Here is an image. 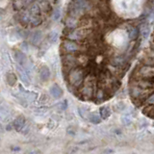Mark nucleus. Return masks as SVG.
Masks as SVG:
<instances>
[{
  "instance_id": "obj_10",
  "label": "nucleus",
  "mask_w": 154,
  "mask_h": 154,
  "mask_svg": "<svg viewBox=\"0 0 154 154\" xmlns=\"http://www.w3.org/2000/svg\"><path fill=\"white\" fill-rule=\"evenodd\" d=\"M50 94L54 98L59 99V98H61L62 96H63L64 91H63V89H62L59 85L55 84V85H53L52 87L50 88Z\"/></svg>"
},
{
  "instance_id": "obj_23",
  "label": "nucleus",
  "mask_w": 154,
  "mask_h": 154,
  "mask_svg": "<svg viewBox=\"0 0 154 154\" xmlns=\"http://www.w3.org/2000/svg\"><path fill=\"white\" fill-rule=\"evenodd\" d=\"M125 104L123 103L122 101H119V102H118V103L117 104H115L114 105V110H115L116 112H122V111H123L124 109H125Z\"/></svg>"
},
{
  "instance_id": "obj_4",
  "label": "nucleus",
  "mask_w": 154,
  "mask_h": 154,
  "mask_svg": "<svg viewBox=\"0 0 154 154\" xmlns=\"http://www.w3.org/2000/svg\"><path fill=\"white\" fill-rule=\"evenodd\" d=\"M79 93L81 94V98L83 99H91L94 95V84L86 82L84 86L79 90Z\"/></svg>"
},
{
  "instance_id": "obj_32",
  "label": "nucleus",
  "mask_w": 154,
  "mask_h": 154,
  "mask_svg": "<svg viewBox=\"0 0 154 154\" xmlns=\"http://www.w3.org/2000/svg\"><path fill=\"white\" fill-rule=\"evenodd\" d=\"M114 150L113 149H105L104 150V153H113Z\"/></svg>"
},
{
  "instance_id": "obj_19",
  "label": "nucleus",
  "mask_w": 154,
  "mask_h": 154,
  "mask_svg": "<svg viewBox=\"0 0 154 154\" xmlns=\"http://www.w3.org/2000/svg\"><path fill=\"white\" fill-rule=\"evenodd\" d=\"M42 22V17H40V14H37V16H31V19H30V23L33 27H37L39 25H41Z\"/></svg>"
},
{
  "instance_id": "obj_36",
  "label": "nucleus",
  "mask_w": 154,
  "mask_h": 154,
  "mask_svg": "<svg viewBox=\"0 0 154 154\" xmlns=\"http://www.w3.org/2000/svg\"><path fill=\"white\" fill-rule=\"evenodd\" d=\"M39 2H42V1H45V0H38Z\"/></svg>"
},
{
  "instance_id": "obj_22",
  "label": "nucleus",
  "mask_w": 154,
  "mask_h": 154,
  "mask_svg": "<svg viewBox=\"0 0 154 154\" xmlns=\"http://www.w3.org/2000/svg\"><path fill=\"white\" fill-rule=\"evenodd\" d=\"M13 6L16 10H21L25 6V3L23 0H14L13 3Z\"/></svg>"
},
{
  "instance_id": "obj_7",
  "label": "nucleus",
  "mask_w": 154,
  "mask_h": 154,
  "mask_svg": "<svg viewBox=\"0 0 154 154\" xmlns=\"http://www.w3.org/2000/svg\"><path fill=\"white\" fill-rule=\"evenodd\" d=\"M126 58L123 57L122 55H118V56H114L112 59H111V62H110V64L113 65L114 67L118 68H120L122 67H123L124 65L126 64Z\"/></svg>"
},
{
  "instance_id": "obj_34",
  "label": "nucleus",
  "mask_w": 154,
  "mask_h": 154,
  "mask_svg": "<svg viewBox=\"0 0 154 154\" xmlns=\"http://www.w3.org/2000/svg\"><path fill=\"white\" fill-rule=\"evenodd\" d=\"M12 126H10V125H8V126H7V130H11V129H12Z\"/></svg>"
},
{
  "instance_id": "obj_16",
  "label": "nucleus",
  "mask_w": 154,
  "mask_h": 154,
  "mask_svg": "<svg viewBox=\"0 0 154 154\" xmlns=\"http://www.w3.org/2000/svg\"><path fill=\"white\" fill-rule=\"evenodd\" d=\"M99 115L102 119H109V117L111 116V109H110L109 106H103V107H101L99 110Z\"/></svg>"
},
{
  "instance_id": "obj_30",
  "label": "nucleus",
  "mask_w": 154,
  "mask_h": 154,
  "mask_svg": "<svg viewBox=\"0 0 154 154\" xmlns=\"http://www.w3.org/2000/svg\"><path fill=\"white\" fill-rule=\"evenodd\" d=\"M61 17V12H60V9H56L54 11V14H53V18L55 20H58Z\"/></svg>"
},
{
  "instance_id": "obj_27",
  "label": "nucleus",
  "mask_w": 154,
  "mask_h": 154,
  "mask_svg": "<svg viewBox=\"0 0 154 154\" xmlns=\"http://www.w3.org/2000/svg\"><path fill=\"white\" fill-rule=\"evenodd\" d=\"M142 37H144L145 39H146L149 35V27L148 26V25H144L142 28Z\"/></svg>"
},
{
  "instance_id": "obj_26",
  "label": "nucleus",
  "mask_w": 154,
  "mask_h": 154,
  "mask_svg": "<svg viewBox=\"0 0 154 154\" xmlns=\"http://www.w3.org/2000/svg\"><path fill=\"white\" fill-rule=\"evenodd\" d=\"M78 113H79L80 117H81V118H83V119H86L87 116H89V113H88V111H87L85 108H83V107H80L78 109Z\"/></svg>"
},
{
  "instance_id": "obj_33",
  "label": "nucleus",
  "mask_w": 154,
  "mask_h": 154,
  "mask_svg": "<svg viewBox=\"0 0 154 154\" xmlns=\"http://www.w3.org/2000/svg\"><path fill=\"white\" fill-rule=\"evenodd\" d=\"M150 76H153L154 77V65L151 67V71H150Z\"/></svg>"
},
{
  "instance_id": "obj_28",
  "label": "nucleus",
  "mask_w": 154,
  "mask_h": 154,
  "mask_svg": "<svg viewBox=\"0 0 154 154\" xmlns=\"http://www.w3.org/2000/svg\"><path fill=\"white\" fill-rule=\"evenodd\" d=\"M37 97H38L37 94H35V93H28L26 98L28 100H30V101H34V100L37 99Z\"/></svg>"
},
{
  "instance_id": "obj_5",
  "label": "nucleus",
  "mask_w": 154,
  "mask_h": 154,
  "mask_svg": "<svg viewBox=\"0 0 154 154\" xmlns=\"http://www.w3.org/2000/svg\"><path fill=\"white\" fill-rule=\"evenodd\" d=\"M62 49H63L65 53H74L80 50V46L77 42L71 40H65L61 45Z\"/></svg>"
},
{
  "instance_id": "obj_20",
  "label": "nucleus",
  "mask_w": 154,
  "mask_h": 154,
  "mask_svg": "<svg viewBox=\"0 0 154 154\" xmlns=\"http://www.w3.org/2000/svg\"><path fill=\"white\" fill-rule=\"evenodd\" d=\"M42 12V9L40 5L38 4H33L31 5L30 9H29V13H30L31 16H37V14H40Z\"/></svg>"
},
{
  "instance_id": "obj_3",
  "label": "nucleus",
  "mask_w": 154,
  "mask_h": 154,
  "mask_svg": "<svg viewBox=\"0 0 154 154\" xmlns=\"http://www.w3.org/2000/svg\"><path fill=\"white\" fill-rule=\"evenodd\" d=\"M88 31L85 29H71V32L67 34L68 40H71V41H81L87 38Z\"/></svg>"
},
{
  "instance_id": "obj_31",
  "label": "nucleus",
  "mask_w": 154,
  "mask_h": 154,
  "mask_svg": "<svg viewBox=\"0 0 154 154\" xmlns=\"http://www.w3.org/2000/svg\"><path fill=\"white\" fill-rule=\"evenodd\" d=\"M122 122H123V124H125V125H128V124L130 123V119L127 118V117H122Z\"/></svg>"
},
{
  "instance_id": "obj_15",
  "label": "nucleus",
  "mask_w": 154,
  "mask_h": 154,
  "mask_svg": "<svg viewBox=\"0 0 154 154\" xmlns=\"http://www.w3.org/2000/svg\"><path fill=\"white\" fill-rule=\"evenodd\" d=\"M65 26L68 29H75L78 26V21H77L76 17H68L65 20Z\"/></svg>"
},
{
  "instance_id": "obj_38",
  "label": "nucleus",
  "mask_w": 154,
  "mask_h": 154,
  "mask_svg": "<svg viewBox=\"0 0 154 154\" xmlns=\"http://www.w3.org/2000/svg\"><path fill=\"white\" fill-rule=\"evenodd\" d=\"M152 125H153V127H154V122H153V124H152Z\"/></svg>"
},
{
  "instance_id": "obj_24",
  "label": "nucleus",
  "mask_w": 154,
  "mask_h": 154,
  "mask_svg": "<svg viewBox=\"0 0 154 154\" xmlns=\"http://www.w3.org/2000/svg\"><path fill=\"white\" fill-rule=\"evenodd\" d=\"M145 103L146 106H153L154 105V93L148 95V97H146L145 100Z\"/></svg>"
},
{
  "instance_id": "obj_17",
  "label": "nucleus",
  "mask_w": 154,
  "mask_h": 154,
  "mask_svg": "<svg viewBox=\"0 0 154 154\" xmlns=\"http://www.w3.org/2000/svg\"><path fill=\"white\" fill-rule=\"evenodd\" d=\"M89 120L94 124H99L101 122V117L100 115H98L97 113H90L89 114Z\"/></svg>"
},
{
  "instance_id": "obj_9",
  "label": "nucleus",
  "mask_w": 154,
  "mask_h": 154,
  "mask_svg": "<svg viewBox=\"0 0 154 154\" xmlns=\"http://www.w3.org/2000/svg\"><path fill=\"white\" fill-rule=\"evenodd\" d=\"M94 100H95V102H96V103H100V102L104 101L106 98H108L107 94H106V90L103 89V88H100V89H98L94 93Z\"/></svg>"
},
{
  "instance_id": "obj_25",
  "label": "nucleus",
  "mask_w": 154,
  "mask_h": 154,
  "mask_svg": "<svg viewBox=\"0 0 154 154\" xmlns=\"http://www.w3.org/2000/svg\"><path fill=\"white\" fill-rule=\"evenodd\" d=\"M58 40V33L56 31H52L50 32V34L48 35V41L50 42H56Z\"/></svg>"
},
{
  "instance_id": "obj_1",
  "label": "nucleus",
  "mask_w": 154,
  "mask_h": 154,
  "mask_svg": "<svg viewBox=\"0 0 154 154\" xmlns=\"http://www.w3.org/2000/svg\"><path fill=\"white\" fill-rule=\"evenodd\" d=\"M85 71L80 67H75L71 68L68 73V80L69 85L73 88H79L85 81Z\"/></svg>"
},
{
  "instance_id": "obj_35",
  "label": "nucleus",
  "mask_w": 154,
  "mask_h": 154,
  "mask_svg": "<svg viewBox=\"0 0 154 154\" xmlns=\"http://www.w3.org/2000/svg\"><path fill=\"white\" fill-rule=\"evenodd\" d=\"M151 50L153 51V53H154V45H151Z\"/></svg>"
},
{
  "instance_id": "obj_21",
  "label": "nucleus",
  "mask_w": 154,
  "mask_h": 154,
  "mask_svg": "<svg viewBox=\"0 0 154 154\" xmlns=\"http://www.w3.org/2000/svg\"><path fill=\"white\" fill-rule=\"evenodd\" d=\"M17 76L14 74V73H9L7 75V83L9 84L10 86H14L17 83Z\"/></svg>"
},
{
  "instance_id": "obj_8",
  "label": "nucleus",
  "mask_w": 154,
  "mask_h": 154,
  "mask_svg": "<svg viewBox=\"0 0 154 154\" xmlns=\"http://www.w3.org/2000/svg\"><path fill=\"white\" fill-rule=\"evenodd\" d=\"M14 57L16 61L18 63V65H22L24 67L25 65L27 64V58H26V55H25L24 52L20 50H14Z\"/></svg>"
},
{
  "instance_id": "obj_6",
  "label": "nucleus",
  "mask_w": 154,
  "mask_h": 154,
  "mask_svg": "<svg viewBox=\"0 0 154 154\" xmlns=\"http://www.w3.org/2000/svg\"><path fill=\"white\" fill-rule=\"evenodd\" d=\"M17 71L22 83L25 84V86H29V84H30V78H29L28 71L24 68H22V65H17Z\"/></svg>"
},
{
  "instance_id": "obj_2",
  "label": "nucleus",
  "mask_w": 154,
  "mask_h": 154,
  "mask_svg": "<svg viewBox=\"0 0 154 154\" xmlns=\"http://www.w3.org/2000/svg\"><path fill=\"white\" fill-rule=\"evenodd\" d=\"M62 63H63L64 68H67L69 71L71 68L78 65V63H77V56H75L73 53H65L64 56L62 57Z\"/></svg>"
},
{
  "instance_id": "obj_12",
  "label": "nucleus",
  "mask_w": 154,
  "mask_h": 154,
  "mask_svg": "<svg viewBox=\"0 0 154 154\" xmlns=\"http://www.w3.org/2000/svg\"><path fill=\"white\" fill-rule=\"evenodd\" d=\"M25 122H26V120H25V119L23 118V117H18L17 119H14V122L13 123V126L17 131L19 132V131L22 130V128L24 127Z\"/></svg>"
},
{
  "instance_id": "obj_18",
  "label": "nucleus",
  "mask_w": 154,
  "mask_h": 154,
  "mask_svg": "<svg viewBox=\"0 0 154 154\" xmlns=\"http://www.w3.org/2000/svg\"><path fill=\"white\" fill-rule=\"evenodd\" d=\"M42 33L40 31H36L32 34L31 36V42L33 43V45H38L39 42H41L42 41Z\"/></svg>"
},
{
  "instance_id": "obj_14",
  "label": "nucleus",
  "mask_w": 154,
  "mask_h": 154,
  "mask_svg": "<svg viewBox=\"0 0 154 154\" xmlns=\"http://www.w3.org/2000/svg\"><path fill=\"white\" fill-rule=\"evenodd\" d=\"M31 19V14L29 11H24L19 14V22L22 25H27L30 23Z\"/></svg>"
},
{
  "instance_id": "obj_11",
  "label": "nucleus",
  "mask_w": 154,
  "mask_h": 154,
  "mask_svg": "<svg viewBox=\"0 0 154 154\" xmlns=\"http://www.w3.org/2000/svg\"><path fill=\"white\" fill-rule=\"evenodd\" d=\"M127 36L130 41H136L139 36V29L133 26L127 27Z\"/></svg>"
},
{
  "instance_id": "obj_13",
  "label": "nucleus",
  "mask_w": 154,
  "mask_h": 154,
  "mask_svg": "<svg viewBox=\"0 0 154 154\" xmlns=\"http://www.w3.org/2000/svg\"><path fill=\"white\" fill-rule=\"evenodd\" d=\"M40 77H41V79L42 81H48V79L50 78V71L48 67H46V65H42L40 69Z\"/></svg>"
},
{
  "instance_id": "obj_29",
  "label": "nucleus",
  "mask_w": 154,
  "mask_h": 154,
  "mask_svg": "<svg viewBox=\"0 0 154 154\" xmlns=\"http://www.w3.org/2000/svg\"><path fill=\"white\" fill-rule=\"evenodd\" d=\"M40 7H41L42 10L47 11V10H48V8H49V4H48V2H46L45 0V1H42L41 2V4H40Z\"/></svg>"
},
{
  "instance_id": "obj_37",
  "label": "nucleus",
  "mask_w": 154,
  "mask_h": 154,
  "mask_svg": "<svg viewBox=\"0 0 154 154\" xmlns=\"http://www.w3.org/2000/svg\"><path fill=\"white\" fill-rule=\"evenodd\" d=\"M0 20H1V14H0Z\"/></svg>"
}]
</instances>
